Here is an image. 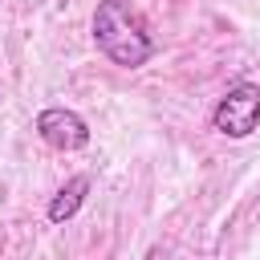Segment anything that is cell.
Instances as JSON below:
<instances>
[{
  "mask_svg": "<svg viewBox=\"0 0 260 260\" xmlns=\"http://www.w3.org/2000/svg\"><path fill=\"white\" fill-rule=\"evenodd\" d=\"M93 41L98 49L122 65V69H138L154 57V41L142 24V16L130 8V0H102L93 12Z\"/></svg>",
  "mask_w": 260,
  "mask_h": 260,
  "instance_id": "1",
  "label": "cell"
},
{
  "mask_svg": "<svg viewBox=\"0 0 260 260\" xmlns=\"http://www.w3.org/2000/svg\"><path fill=\"white\" fill-rule=\"evenodd\" d=\"M211 126L219 134H228V138H248L260 126V85H252V81L232 85L219 98V106L211 114Z\"/></svg>",
  "mask_w": 260,
  "mask_h": 260,
  "instance_id": "2",
  "label": "cell"
},
{
  "mask_svg": "<svg viewBox=\"0 0 260 260\" xmlns=\"http://www.w3.org/2000/svg\"><path fill=\"white\" fill-rule=\"evenodd\" d=\"M37 134L53 146V150H81L89 142V126L77 110H65V106H53V110H41L37 114Z\"/></svg>",
  "mask_w": 260,
  "mask_h": 260,
  "instance_id": "3",
  "label": "cell"
},
{
  "mask_svg": "<svg viewBox=\"0 0 260 260\" xmlns=\"http://www.w3.org/2000/svg\"><path fill=\"white\" fill-rule=\"evenodd\" d=\"M85 195H89V175H73V179L53 195V203H49V219H53V223L73 219V215H77V207L85 203Z\"/></svg>",
  "mask_w": 260,
  "mask_h": 260,
  "instance_id": "4",
  "label": "cell"
},
{
  "mask_svg": "<svg viewBox=\"0 0 260 260\" xmlns=\"http://www.w3.org/2000/svg\"><path fill=\"white\" fill-rule=\"evenodd\" d=\"M142 260H171V256H167V252H162V248H150V252H146V256H142Z\"/></svg>",
  "mask_w": 260,
  "mask_h": 260,
  "instance_id": "5",
  "label": "cell"
}]
</instances>
